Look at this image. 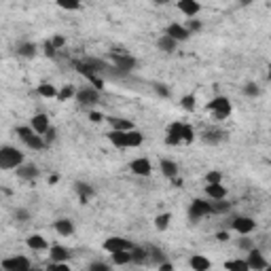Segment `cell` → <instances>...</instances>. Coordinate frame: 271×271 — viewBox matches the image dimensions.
<instances>
[{"label": "cell", "mask_w": 271, "mask_h": 271, "mask_svg": "<svg viewBox=\"0 0 271 271\" xmlns=\"http://www.w3.org/2000/svg\"><path fill=\"white\" fill-rule=\"evenodd\" d=\"M193 140H195V130L188 123L174 121V123L168 125L166 144H170V146H178V144H191Z\"/></svg>", "instance_id": "1"}, {"label": "cell", "mask_w": 271, "mask_h": 271, "mask_svg": "<svg viewBox=\"0 0 271 271\" xmlns=\"http://www.w3.org/2000/svg\"><path fill=\"white\" fill-rule=\"evenodd\" d=\"M106 138L110 140V144H112V146H116V148H138V146H142V144H144V136L138 130H130V132H114V130H110L106 134Z\"/></svg>", "instance_id": "2"}, {"label": "cell", "mask_w": 271, "mask_h": 271, "mask_svg": "<svg viewBox=\"0 0 271 271\" xmlns=\"http://www.w3.org/2000/svg\"><path fill=\"white\" fill-rule=\"evenodd\" d=\"M24 164V152L15 146H0V170H17Z\"/></svg>", "instance_id": "3"}, {"label": "cell", "mask_w": 271, "mask_h": 271, "mask_svg": "<svg viewBox=\"0 0 271 271\" xmlns=\"http://www.w3.org/2000/svg\"><path fill=\"white\" fill-rule=\"evenodd\" d=\"M17 136H20V140H22L28 148H32V150H42L44 146H47L44 138L36 134V132L30 128V125H22V128H17Z\"/></svg>", "instance_id": "4"}, {"label": "cell", "mask_w": 271, "mask_h": 271, "mask_svg": "<svg viewBox=\"0 0 271 271\" xmlns=\"http://www.w3.org/2000/svg\"><path fill=\"white\" fill-rule=\"evenodd\" d=\"M206 108L212 112V119L214 121H224L231 114V110H233L231 100H229V98H224V96H216Z\"/></svg>", "instance_id": "5"}, {"label": "cell", "mask_w": 271, "mask_h": 271, "mask_svg": "<svg viewBox=\"0 0 271 271\" xmlns=\"http://www.w3.org/2000/svg\"><path fill=\"white\" fill-rule=\"evenodd\" d=\"M0 267H2V271H32V260L24 254H15L4 258Z\"/></svg>", "instance_id": "6"}, {"label": "cell", "mask_w": 271, "mask_h": 271, "mask_svg": "<svg viewBox=\"0 0 271 271\" xmlns=\"http://www.w3.org/2000/svg\"><path fill=\"white\" fill-rule=\"evenodd\" d=\"M102 248L108 252V254H116V252H130L134 248V244L125 238H108L102 244Z\"/></svg>", "instance_id": "7"}, {"label": "cell", "mask_w": 271, "mask_h": 271, "mask_svg": "<svg viewBox=\"0 0 271 271\" xmlns=\"http://www.w3.org/2000/svg\"><path fill=\"white\" fill-rule=\"evenodd\" d=\"M210 214H212V206L208 200H193L191 206H188V216L195 220L206 218V216H210Z\"/></svg>", "instance_id": "8"}, {"label": "cell", "mask_w": 271, "mask_h": 271, "mask_svg": "<svg viewBox=\"0 0 271 271\" xmlns=\"http://www.w3.org/2000/svg\"><path fill=\"white\" fill-rule=\"evenodd\" d=\"M244 260H246V263H248L250 271H265V269L269 267L267 258L263 256V252H260V250H256V248L248 250V258H244Z\"/></svg>", "instance_id": "9"}, {"label": "cell", "mask_w": 271, "mask_h": 271, "mask_svg": "<svg viewBox=\"0 0 271 271\" xmlns=\"http://www.w3.org/2000/svg\"><path fill=\"white\" fill-rule=\"evenodd\" d=\"M74 98H76V102L80 106H92V104L100 102V92H96L94 87H83V89H78V92L74 94Z\"/></svg>", "instance_id": "10"}, {"label": "cell", "mask_w": 271, "mask_h": 271, "mask_svg": "<svg viewBox=\"0 0 271 271\" xmlns=\"http://www.w3.org/2000/svg\"><path fill=\"white\" fill-rule=\"evenodd\" d=\"M231 229H233V231H238L240 236H250V233L256 229V222L252 220L250 216H238V218H233Z\"/></svg>", "instance_id": "11"}, {"label": "cell", "mask_w": 271, "mask_h": 271, "mask_svg": "<svg viewBox=\"0 0 271 271\" xmlns=\"http://www.w3.org/2000/svg\"><path fill=\"white\" fill-rule=\"evenodd\" d=\"M112 62H114V66L119 70H123V72H130V70H134L136 66H138L136 58H132L130 53H112Z\"/></svg>", "instance_id": "12"}, {"label": "cell", "mask_w": 271, "mask_h": 271, "mask_svg": "<svg viewBox=\"0 0 271 271\" xmlns=\"http://www.w3.org/2000/svg\"><path fill=\"white\" fill-rule=\"evenodd\" d=\"M30 128L38 134V136H44L49 132V128H51V121H49V116L44 114V112H36L32 119H30Z\"/></svg>", "instance_id": "13"}, {"label": "cell", "mask_w": 271, "mask_h": 271, "mask_svg": "<svg viewBox=\"0 0 271 271\" xmlns=\"http://www.w3.org/2000/svg\"><path fill=\"white\" fill-rule=\"evenodd\" d=\"M130 170L134 172L136 176H142V178H146L152 174V166H150V161L146 157H138V159H134L132 164H130Z\"/></svg>", "instance_id": "14"}, {"label": "cell", "mask_w": 271, "mask_h": 271, "mask_svg": "<svg viewBox=\"0 0 271 271\" xmlns=\"http://www.w3.org/2000/svg\"><path fill=\"white\" fill-rule=\"evenodd\" d=\"M70 250L66 246H60V244H53V246H49V258L51 263H68L70 260Z\"/></svg>", "instance_id": "15"}, {"label": "cell", "mask_w": 271, "mask_h": 271, "mask_svg": "<svg viewBox=\"0 0 271 271\" xmlns=\"http://www.w3.org/2000/svg\"><path fill=\"white\" fill-rule=\"evenodd\" d=\"M166 34L170 36L172 40H176V42H182V40H186L188 36H191V34H188V30L184 28V24H176V22L168 26Z\"/></svg>", "instance_id": "16"}, {"label": "cell", "mask_w": 271, "mask_h": 271, "mask_svg": "<svg viewBox=\"0 0 271 271\" xmlns=\"http://www.w3.org/2000/svg\"><path fill=\"white\" fill-rule=\"evenodd\" d=\"M178 11L186 15V20H193V17L202 11V4L200 2H195V0H178Z\"/></svg>", "instance_id": "17"}, {"label": "cell", "mask_w": 271, "mask_h": 271, "mask_svg": "<svg viewBox=\"0 0 271 271\" xmlns=\"http://www.w3.org/2000/svg\"><path fill=\"white\" fill-rule=\"evenodd\" d=\"M206 195L208 202H218V200H227V188L220 184H206Z\"/></svg>", "instance_id": "18"}, {"label": "cell", "mask_w": 271, "mask_h": 271, "mask_svg": "<svg viewBox=\"0 0 271 271\" xmlns=\"http://www.w3.org/2000/svg\"><path fill=\"white\" fill-rule=\"evenodd\" d=\"M159 170L164 172V176L170 178V180H176V176H178V166H176V161H172V159H168V157H164V159L159 161Z\"/></svg>", "instance_id": "19"}, {"label": "cell", "mask_w": 271, "mask_h": 271, "mask_svg": "<svg viewBox=\"0 0 271 271\" xmlns=\"http://www.w3.org/2000/svg\"><path fill=\"white\" fill-rule=\"evenodd\" d=\"M53 229H56L60 236L70 238L72 233H74V222H72L70 218H58L56 222H53Z\"/></svg>", "instance_id": "20"}, {"label": "cell", "mask_w": 271, "mask_h": 271, "mask_svg": "<svg viewBox=\"0 0 271 271\" xmlns=\"http://www.w3.org/2000/svg\"><path fill=\"white\" fill-rule=\"evenodd\" d=\"M188 265H191L193 271H210V267H212L210 258H206L204 254H193L188 258Z\"/></svg>", "instance_id": "21"}, {"label": "cell", "mask_w": 271, "mask_h": 271, "mask_svg": "<svg viewBox=\"0 0 271 271\" xmlns=\"http://www.w3.org/2000/svg\"><path fill=\"white\" fill-rule=\"evenodd\" d=\"M15 172L22 180H34L36 176H38V168H36L34 164H22Z\"/></svg>", "instance_id": "22"}, {"label": "cell", "mask_w": 271, "mask_h": 271, "mask_svg": "<svg viewBox=\"0 0 271 271\" xmlns=\"http://www.w3.org/2000/svg\"><path fill=\"white\" fill-rule=\"evenodd\" d=\"M26 244H28L30 250H49V242L44 240L42 236H38V233H34V236H30L28 240H26Z\"/></svg>", "instance_id": "23"}, {"label": "cell", "mask_w": 271, "mask_h": 271, "mask_svg": "<svg viewBox=\"0 0 271 271\" xmlns=\"http://www.w3.org/2000/svg\"><path fill=\"white\" fill-rule=\"evenodd\" d=\"M36 94H38L40 98H44V100H56L58 98V87L51 85V83H40L38 87H36Z\"/></svg>", "instance_id": "24"}, {"label": "cell", "mask_w": 271, "mask_h": 271, "mask_svg": "<svg viewBox=\"0 0 271 271\" xmlns=\"http://www.w3.org/2000/svg\"><path fill=\"white\" fill-rule=\"evenodd\" d=\"M108 123L112 125V130H114V132H130V130H136L132 121L121 119V116H108Z\"/></svg>", "instance_id": "25"}, {"label": "cell", "mask_w": 271, "mask_h": 271, "mask_svg": "<svg viewBox=\"0 0 271 271\" xmlns=\"http://www.w3.org/2000/svg\"><path fill=\"white\" fill-rule=\"evenodd\" d=\"M222 136H224V132H220V130H206L204 136H202V140L206 144H220Z\"/></svg>", "instance_id": "26"}, {"label": "cell", "mask_w": 271, "mask_h": 271, "mask_svg": "<svg viewBox=\"0 0 271 271\" xmlns=\"http://www.w3.org/2000/svg\"><path fill=\"white\" fill-rule=\"evenodd\" d=\"M176 40H172L168 34H161L159 38H157V47L161 49V51H166V53H172V51H176Z\"/></svg>", "instance_id": "27"}, {"label": "cell", "mask_w": 271, "mask_h": 271, "mask_svg": "<svg viewBox=\"0 0 271 271\" xmlns=\"http://www.w3.org/2000/svg\"><path fill=\"white\" fill-rule=\"evenodd\" d=\"M146 260H148V250H144L140 246H134L132 248V263L142 265V263H146Z\"/></svg>", "instance_id": "28"}, {"label": "cell", "mask_w": 271, "mask_h": 271, "mask_svg": "<svg viewBox=\"0 0 271 271\" xmlns=\"http://www.w3.org/2000/svg\"><path fill=\"white\" fill-rule=\"evenodd\" d=\"M224 269L227 271H250L248 263L244 258H233V260H227L224 263Z\"/></svg>", "instance_id": "29"}, {"label": "cell", "mask_w": 271, "mask_h": 271, "mask_svg": "<svg viewBox=\"0 0 271 271\" xmlns=\"http://www.w3.org/2000/svg\"><path fill=\"white\" fill-rule=\"evenodd\" d=\"M155 229L157 231H166V229H170V222H172V214L170 212H164V214H159L155 220Z\"/></svg>", "instance_id": "30"}, {"label": "cell", "mask_w": 271, "mask_h": 271, "mask_svg": "<svg viewBox=\"0 0 271 271\" xmlns=\"http://www.w3.org/2000/svg\"><path fill=\"white\" fill-rule=\"evenodd\" d=\"M17 53H20L22 58H34L36 56V44L34 42H20V47H17Z\"/></svg>", "instance_id": "31"}, {"label": "cell", "mask_w": 271, "mask_h": 271, "mask_svg": "<svg viewBox=\"0 0 271 271\" xmlns=\"http://www.w3.org/2000/svg\"><path fill=\"white\" fill-rule=\"evenodd\" d=\"M112 265H130L132 263V250L130 252H116V254H110Z\"/></svg>", "instance_id": "32"}, {"label": "cell", "mask_w": 271, "mask_h": 271, "mask_svg": "<svg viewBox=\"0 0 271 271\" xmlns=\"http://www.w3.org/2000/svg\"><path fill=\"white\" fill-rule=\"evenodd\" d=\"M74 94H76V89H74V87H72V85H64V87H62L60 92H58V98H56V100H58V102H68L70 98H74Z\"/></svg>", "instance_id": "33"}, {"label": "cell", "mask_w": 271, "mask_h": 271, "mask_svg": "<svg viewBox=\"0 0 271 271\" xmlns=\"http://www.w3.org/2000/svg\"><path fill=\"white\" fill-rule=\"evenodd\" d=\"M180 106H182V110L186 112H193L195 110V106H197V100H195V96L193 94H186L180 98Z\"/></svg>", "instance_id": "34"}, {"label": "cell", "mask_w": 271, "mask_h": 271, "mask_svg": "<svg viewBox=\"0 0 271 271\" xmlns=\"http://www.w3.org/2000/svg\"><path fill=\"white\" fill-rule=\"evenodd\" d=\"M212 206V214H224L231 210V204L227 200H218V202H210Z\"/></svg>", "instance_id": "35"}, {"label": "cell", "mask_w": 271, "mask_h": 271, "mask_svg": "<svg viewBox=\"0 0 271 271\" xmlns=\"http://www.w3.org/2000/svg\"><path fill=\"white\" fill-rule=\"evenodd\" d=\"M204 180H206V184H220L222 182V172L220 170H210L204 176Z\"/></svg>", "instance_id": "36"}, {"label": "cell", "mask_w": 271, "mask_h": 271, "mask_svg": "<svg viewBox=\"0 0 271 271\" xmlns=\"http://www.w3.org/2000/svg\"><path fill=\"white\" fill-rule=\"evenodd\" d=\"M76 191H78V195H80V202H87L89 197L94 195V188L89 186V184H83V182H76Z\"/></svg>", "instance_id": "37"}, {"label": "cell", "mask_w": 271, "mask_h": 271, "mask_svg": "<svg viewBox=\"0 0 271 271\" xmlns=\"http://www.w3.org/2000/svg\"><path fill=\"white\" fill-rule=\"evenodd\" d=\"M87 271H112V267L108 265V263H104V260H94V263L89 265Z\"/></svg>", "instance_id": "38"}, {"label": "cell", "mask_w": 271, "mask_h": 271, "mask_svg": "<svg viewBox=\"0 0 271 271\" xmlns=\"http://www.w3.org/2000/svg\"><path fill=\"white\" fill-rule=\"evenodd\" d=\"M184 28L188 30V34H193V32H200L202 30V22L200 20H186V24H184Z\"/></svg>", "instance_id": "39"}, {"label": "cell", "mask_w": 271, "mask_h": 271, "mask_svg": "<svg viewBox=\"0 0 271 271\" xmlns=\"http://www.w3.org/2000/svg\"><path fill=\"white\" fill-rule=\"evenodd\" d=\"M49 44H51V47L58 51V49H62V47H64V44H66V38H64V36H60V34H56V36H51Z\"/></svg>", "instance_id": "40"}, {"label": "cell", "mask_w": 271, "mask_h": 271, "mask_svg": "<svg viewBox=\"0 0 271 271\" xmlns=\"http://www.w3.org/2000/svg\"><path fill=\"white\" fill-rule=\"evenodd\" d=\"M58 6L64 8V11H80V2H66V0H60Z\"/></svg>", "instance_id": "41"}, {"label": "cell", "mask_w": 271, "mask_h": 271, "mask_svg": "<svg viewBox=\"0 0 271 271\" xmlns=\"http://www.w3.org/2000/svg\"><path fill=\"white\" fill-rule=\"evenodd\" d=\"M238 246H240L242 250H246V252H248V250H252V248H254V242H252L250 238H242V240L238 242Z\"/></svg>", "instance_id": "42"}, {"label": "cell", "mask_w": 271, "mask_h": 271, "mask_svg": "<svg viewBox=\"0 0 271 271\" xmlns=\"http://www.w3.org/2000/svg\"><path fill=\"white\" fill-rule=\"evenodd\" d=\"M47 271H72V269H70L68 263H51L47 267Z\"/></svg>", "instance_id": "43"}, {"label": "cell", "mask_w": 271, "mask_h": 271, "mask_svg": "<svg viewBox=\"0 0 271 271\" xmlns=\"http://www.w3.org/2000/svg\"><path fill=\"white\" fill-rule=\"evenodd\" d=\"M244 94H246V96H258V87L250 83V85L244 87Z\"/></svg>", "instance_id": "44"}, {"label": "cell", "mask_w": 271, "mask_h": 271, "mask_svg": "<svg viewBox=\"0 0 271 271\" xmlns=\"http://www.w3.org/2000/svg\"><path fill=\"white\" fill-rule=\"evenodd\" d=\"M89 119H92L94 123H100V121H104V114H102V112L92 110V112H89Z\"/></svg>", "instance_id": "45"}, {"label": "cell", "mask_w": 271, "mask_h": 271, "mask_svg": "<svg viewBox=\"0 0 271 271\" xmlns=\"http://www.w3.org/2000/svg\"><path fill=\"white\" fill-rule=\"evenodd\" d=\"M42 138H44V142H47V144H49V142H51L53 138H56V130H53V128H49V132H47V134H44V136H42Z\"/></svg>", "instance_id": "46"}, {"label": "cell", "mask_w": 271, "mask_h": 271, "mask_svg": "<svg viewBox=\"0 0 271 271\" xmlns=\"http://www.w3.org/2000/svg\"><path fill=\"white\" fill-rule=\"evenodd\" d=\"M216 240H218V242H229V233L227 231H218V233H216Z\"/></svg>", "instance_id": "47"}, {"label": "cell", "mask_w": 271, "mask_h": 271, "mask_svg": "<svg viewBox=\"0 0 271 271\" xmlns=\"http://www.w3.org/2000/svg\"><path fill=\"white\" fill-rule=\"evenodd\" d=\"M159 271H174V265L166 260V263H161V265H159Z\"/></svg>", "instance_id": "48"}, {"label": "cell", "mask_w": 271, "mask_h": 271, "mask_svg": "<svg viewBox=\"0 0 271 271\" xmlns=\"http://www.w3.org/2000/svg\"><path fill=\"white\" fill-rule=\"evenodd\" d=\"M15 216H17V218H28V212H24V210H17V212H15Z\"/></svg>", "instance_id": "49"}, {"label": "cell", "mask_w": 271, "mask_h": 271, "mask_svg": "<svg viewBox=\"0 0 271 271\" xmlns=\"http://www.w3.org/2000/svg\"><path fill=\"white\" fill-rule=\"evenodd\" d=\"M157 92H159L161 96H170V92H168V89H166V87H161V85H157Z\"/></svg>", "instance_id": "50"}]
</instances>
